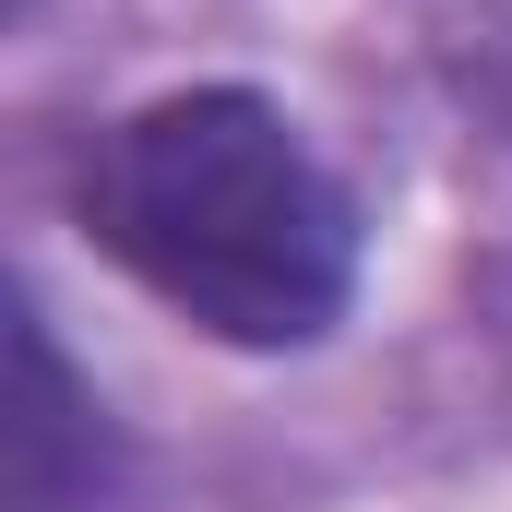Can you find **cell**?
<instances>
[{
    "instance_id": "2",
    "label": "cell",
    "mask_w": 512,
    "mask_h": 512,
    "mask_svg": "<svg viewBox=\"0 0 512 512\" xmlns=\"http://www.w3.org/2000/svg\"><path fill=\"white\" fill-rule=\"evenodd\" d=\"M0 512H96V405L72 393L36 310H12V417H0Z\"/></svg>"
},
{
    "instance_id": "1",
    "label": "cell",
    "mask_w": 512,
    "mask_h": 512,
    "mask_svg": "<svg viewBox=\"0 0 512 512\" xmlns=\"http://www.w3.org/2000/svg\"><path fill=\"white\" fill-rule=\"evenodd\" d=\"M72 215L215 346H322L358 298V203L251 84H191L108 120Z\"/></svg>"
}]
</instances>
